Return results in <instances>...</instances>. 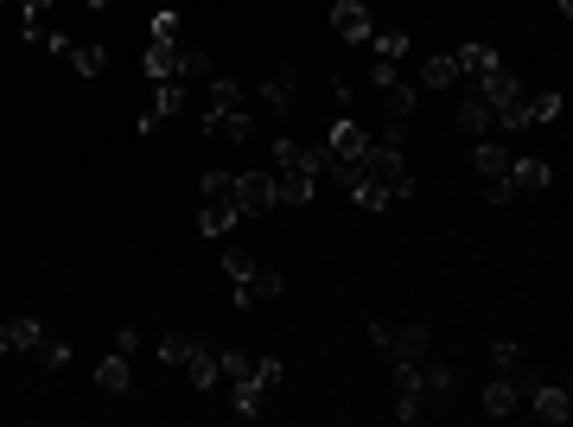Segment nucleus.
Wrapping results in <instances>:
<instances>
[{
    "mask_svg": "<svg viewBox=\"0 0 573 427\" xmlns=\"http://www.w3.org/2000/svg\"><path fill=\"white\" fill-rule=\"evenodd\" d=\"M363 179L382 185L389 204L414 198V173H408V160H402V147H395V141H370V147H363Z\"/></svg>",
    "mask_w": 573,
    "mask_h": 427,
    "instance_id": "f257e3e1",
    "label": "nucleus"
},
{
    "mask_svg": "<svg viewBox=\"0 0 573 427\" xmlns=\"http://www.w3.org/2000/svg\"><path fill=\"white\" fill-rule=\"evenodd\" d=\"M255 102H262L274 122H287V115L300 109V71H293V64H287V71H274V77L262 83V96H255Z\"/></svg>",
    "mask_w": 573,
    "mask_h": 427,
    "instance_id": "f03ea898",
    "label": "nucleus"
},
{
    "mask_svg": "<svg viewBox=\"0 0 573 427\" xmlns=\"http://www.w3.org/2000/svg\"><path fill=\"white\" fill-rule=\"evenodd\" d=\"M236 211L242 217H268L274 211V173H236Z\"/></svg>",
    "mask_w": 573,
    "mask_h": 427,
    "instance_id": "7ed1b4c3",
    "label": "nucleus"
},
{
    "mask_svg": "<svg viewBox=\"0 0 573 427\" xmlns=\"http://www.w3.org/2000/svg\"><path fill=\"white\" fill-rule=\"evenodd\" d=\"M472 83L484 90V102H491L497 115L510 109V102H523V96H529V90H523V77H516L510 64H491V71H484V77H472Z\"/></svg>",
    "mask_w": 573,
    "mask_h": 427,
    "instance_id": "20e7f679",
    "label": "nucleus"
},
{
    "mask_svg": "<svg viewBox=\"0 0 573 427\" xmlns=\"http://www.w3.org/2000/svg\"><path fill=\"white\" fill-rule=\"evenodd\" d=\"M274 173V204H312L319 198V173H306V166H268Z\"/></svg>",
    "mask_w": 573,
    "mask_h": 427,
    "instance_id": "39448f33",
    "label": "nucleus"
},
{
    "mask_svg": "<svg viewBox=\"0 0 573 427\" xmlns=\"http://www.w3.org/2000/svg\"><path fill=\"white\" fill-rule=\"evenodd\" d=\"M453 122H459L465 134H491V128H497V109L484 102V90H478L472 77H465V90H459V109H453Z\"/></svg>",
    "mask_w": 573,
    "mask_h": 427,
    "instance_id": "423d86ee",
    "label": "nucleus"
},
{
    "mask_svg": "<svg viewBox=\"0 0 573 427\" xmlns=\"http://www.w3.org/2000/svg\"><path fill=\"white\" fill-rule=\"evenodd\" d=\"M529 415H535V421H554V427H567V421H573V389H567V377H561V383H542V389H535V396H529Z\"/></svg>",
    "mask_w": 573,
    "mask_h": 427,
    "instance_id": "0eeeda50",
    "label": "nucleus"
},
{
    "mask_svg": "<svg viewBox=\"0 0 573 427\" xmlns=\"http://www.w3.org/2000/svg\"><path fill=\"white\" fill-rule=\"evenodd\" d=\"M421 389H427V408L433 415H440L446 402H453V389H459V377H453V364H446V357H421Z\"/></svg>",
    "mask_w": 573,
    "mask_h": 427,
    "instance_id": "6e6552de",
    "label": "nucleus"
},
{
    "mask_svg": "<svg viewBox=\"0 0 573 427\" xmlns=\"http://www.w3.org/2000/svg\"><path fill=\"white\" fill-rule=\"evenodd\" d=\"M332 32L338 39H351V45H370V7L363 0H332Z\"/></svg>",
    "mask_w": 573,
    "mask_h": 427,
    "instance_id": "1a4fd4ad",
    "label": "nucleus"
},
{
    "mask_svg": "<svg viewBox=\"0 0 573 427\" xmlns=\"http://www.w3.org/2000/svg\"><path fill=\"white\" fill-rule=\"evenodd\" d=\"M325 147H332L338 160H363V147H370V128H363L357 115H338L332 134H325Z\"/></svg>",
    "mask_w": 573,
    "mask_h": 427,
    "instance_id": "9d476101",
    "label": "nucleus"
},
{
    "mask_svg": "<svg viewBox=\"0 0 573 427\" xmlns=\"http://www.w3.org/2000/svg\"><path fill=\"white\" fill-rule=\"evenodd\" d=\"M179 109H185V83H179V77H166L160 90H153V109L141 115V134H153L160 122H172V115H179Z\"/></svg>",
    "mask_w": 573,
    "mask_h": 427,
    "instance_id": "9b49d317",
    "label": "nucleus"
},
{
    "mask_svg": "<svg viewBox=\"0 0 573 427\" xmlns=\"http://www.w3.org/2000/svg\"><path fill=\"white\" fill-rule=\"evenodd\" d=\"M287 287V275L281 268H255V275H242L236 281V306H255V300H274Z\"/></svg>",
    "mask_w": 573,
    "mask_h": 427,
    "instance_id": "f8f14e48",
    "label": "nucleus"
},
{
    "mask_svg": "<svg viewBox=\"0 0 573 427\" xmlns=\"http://www.w3.org/2000/svg\"><path fill=\"white\" fill-rule=\"evenodd\" d=\"M185 377H191V389H204V396H211V389L223 383V370H217V351L204 345V338H198V345H191V357H185Z\"/></svg>",
    "mask_w": 573,
    "mask_h": 427,
    "instance_id": "ddd939ff",
    "label": "nucleus"
},
{
    "mask_svg": "<svg viewBox=\"0 0 573 427\" xmlns=\"http://www.w3.org/2000/svg\"><path fill=\"white\" fill-rule=\"evenodd\" d=\"M389 351L402 357V364H421V357L433 351V332L427 326H389Z\"/></svg>",
    "mask_w": 573,
    "mask_h": 427,
    "instance_id": "4468645a",
    "label": "nucleus"
},
{
    "mask_svg": "<svg viewBox=\"0 0 573 427\" xmlns=\"http://www.w3.org/2000/svg\"><path fill=\"white\" fill-rule=\"evenodd\" d=\"M141 71H147L153 83L179 77V45H172V39H147V51H141Z\"/></svg>",
    "mask_w": 573,
    "mask_h": 427,
    "instance_id": "2eb2a0df",
    "label": "nucleus"
},
{
    "mask_svg": "<svg viewBox=\"0 0 573 427\" xmlns=\"http://www.w3.org/2000/svg\"><path fill=\"white\" fill-rule=\"evenodd\" d=\"M484 415H491V421H510V415H529V408H523V396H516L503 377H491V383H484Z\"/></svg>",
    "mask_w": 573,
    "mask_h": 427,
    "instance_id": "dca6fc26",
    "label": "nucleus"
},
{
    "mask_svg": "<svg viewBox=\"0 0 573 427\" xmlns=\"http://www.w3.org/2000/svg\"><path fill=\"white\" fill-rule=\"evenodd\" d=\"M217 71H211V51H204L198 39H185L179 45V83H185V90H191V83H211Z\"/></svg>",
    "mask_w": 573,
    "mask_h": 427,
    "instance_id": "f3484780",
    "label": "nucleus"
},
{
    "mask_svg": "<svg viewBox=\"0 0 573 427\" xmlns=\"http://www.w3.org/2000/svg\"><path fill=\"white\" fill-rule=\"evenodd\" d=\"M204 134H223V141L249 147V141H255V122H249L242 109H230V115H204Z\"/></svg>",
    "mask_w": 573,
    "mask_h": 427,
    "instance_id": "a211bd4d",
    "label": "nucleus"
},
{
    "mask_svg": "<svg viewBox=\"0 0 573 427\" xmlns=\"http://www.w3.org/2000/svg\"><path fill=\"white\" fill-rule=\"evenodd\" d=\"M128 383H134V370H128V357H102V364H96V389H102V396H128Z\"/></svg>",
    "mask_w": 573,
    "mask_h": 427,
    "instance_id": "6ab92c4d",
    "label": "nucleus"
},
{
    "mask_svg": "<svg viewBox=\"0 0 573 427\" xmlns=\"http://www.w3.org/2000/svg\"><path fill=\"white\" fill-rule=\"evenodd\" d=\"M497 377L510 383L516 396H523V408H529V396H535V389L548 383V377H542V364H529V357H516V364H510V370H497Z\"/></svg>",
    "mask_w": 573,
    "mask_h": 427,
    "instance_id": "aec40b11",
    "label": "nucleus"
},
{
    "mask_svg": "<svg viewBox=\"0 0 573 427\" xmlns=\"http://www.w3.org/2000/svg\"><path fill=\"white\" fill-rule=\"evenodd\" d=\"M548 160H510V192H548Z\"/></svg>",
    "mask_w": 573,
    "mask_h": 427,
    "instance_id": "412c9836",
    "label": "nucleus"
},
{
    "mask_svg": "<svg viewBox=\"0 0 573 427\" xmlns=\"http://www.w3.org/2000/svg\"><path fill=\"white\" fill-rule=\"evenodd\" d=\"M453 83H459V58H453V51H440V58L421 64V90H453Z\"/></svg>",
    "mask_w": 573,
    "mask_h": 427,
    "instance_id": "4be33fe9",
    "label": "nucleus"
},
{
    "mask_svg": "<svg viewBox=\"0 0 573 427\" xmlns=\"http://www.w3.org/2000/svg\"><path fill=\"white\" fill-rule=\"evenodd\" d=\"M236 415H242V421H262V415H268V389L255 383V377L236 383Z\"/></svg>",
    "mask_w": 573,
    "mask_h": 427,
    "instance_id": "5701e85b",
    "label": "nucleus"
},
{
    "mask_svg": "<svg viewBox=\"0 0 573 427\" xmlns=\"http://www.w3.org/2000/svg\"><path fill=\"white\" fill-rule=\"evenodd\" d=\"M472 160H478V173H484V179H503V173H510V160H516V153L503 147V141H478V153H472Z\"/></svg>",
    "mask_w": 573,
    "mask_h": 427,
    "instance_id": "b1692460",
    "label": "nucleus"
},
{
    "mask_svg": "<svg viewBox=\"0 0 573 427\" xmlns=\"http://www.w3.org/2000/svg\"><path fill=\"white\" fill-rule=\"evenodd\" d=\"M198 192H204V204H236V198H230V192H236V173H223V166H204Z\"/></svg>",
    "mask_w": 573,
    "mask_h": 427,
    "instance_id": "393cba45",
    "label": "nucleus"
},
{
    "mask_svg": "<svg viewBox=\"0 0 573 427\" xmlns=\"http://www.w3.org/2000/svg\"><path fill=\"white\" fill-rule=\"evenodd\" d=\"M242 109V83L236 77H211V102H204V115H230Z\"/></svg>",
    "mask_w": 573,
    "mask_h": 427,
    "instance_id": "a878e982",
    "label": "nucleus"
},
{
    "mask_svg": "<svg viewBox=\"0 0 573 427\" xmlns=\"http://www.w3.org/2000/svg\"><path fill=\"white\" fill-rule=\"evenodd\" d=\"M236 217H242L236 204H204V211H198V230H204V236H230Z\"/></svg>",
    "mask_w": 573,
    "mask_h": 427,
    "instance_id": "bb28decb",
    "label": "nucleus"
},
{
    "mask_svg": "<svg viewBox=\"0 0 573 427\" xmlns=\"http://www.w3.org/2000/svg\"><path fill=\"white\" fill-rule=\"evenodd\" d=\"M453 58H459V77H484V71L497 64V51H491V45H459Z\"/></svg>",
    "mask_w": 573,
    "mask_h": 427,
    "instance_id": "cd10ccee",
    "label": "nucleus"
},
{
    "mask_svg": "<svg viewBox=\"0 0 573 427\" xmlns=\"http://www.w3.org/2000/svg\"><path fill=\"white\" fill-rule=\"evenodd\" d=\"M153 39L185 45V39H191V32H185V13H179V7H160V13H153Z\"/></svg>",
    "mask_w": 573,
    "mask_h": 427,
    "instance_id": "c85d7f7f",
    "label": "nucleus"
},
{
    "mask_svg": "<svg viewBox=\"0 0 573 427\" xmlns=\"http://www.w3.org/2000/svg\"><path fill=\"white\" fill-rule=\"evenodd\" d=\"M7 345H13V351H39V345H45V326H39V319H13V326H7Z\"/></svg>",
    "mask_w": 573,
    "mask_h": 427,
    "instance_id": "c756f323",
    "label": "nucleus"
},
{
    "mask_svg": "<svg viewBox=\"0 0 573 427\" xmlns=\"http://www.w3.org/2000/svg\"><path fill=\"white\" fill-rule=\"evenodd\" d=\"M191 345H198L191 332H166L160 345H153V357H160V364H185V357H191Z\"/></svg>",
    "mask_w": 573,
    "mask_h": 427,
    "instance_id": "7c9ffc66",
    "label": "nucleus"
},
{
    "mask_svg": "<svg viewBox=\"0 0 573 427\" xmlns=\"http://www.w3.org/2000/svg\"><path fill=\"white\" fill-rule=\"evenodd\" d=\"M363 51H376V58L402 64V58H408V39H402V32H370V45H363Z\"/></svg>",
    "mask_w": 573,
    "mask_h": 427,
    "instance_id": "2f4dec72",
    "label": "nucleus"
},
{
    "mask_svg": "<svg viewBox=\"0 0 573 427\" xmlns=\"http://www.w3.org/2000/svg\"><path fill=\"white\" fill-rule=\"evenodd\" d=\"M71 64L83 77H102V71H109V51H102V45H71Z\"/></svg>",
    "mask_w": 573,
    "mask_h": 427,
    "instance_id": "473e14b6",
    "label": "nucleus"
},
{
    "mask_svg": "<svg viewBox=\"0 0 573 427\" xmlns=\"http://www.w3.org/2000/svg\"><path fill=\"white\" fill-rule=\"evenodd\" d=\"M217 370H223L230 383H242V377H255V357H249V351H217Z\"/></svg>",
    "mask_w": 573,
    "mask_h": 427,
    "instance_id": "72a5a7b5",
    "label": "nucleus"
},
{
    "mask_svg": "<svg viewBox=\"0 0 573 427\" xmlns=\"http://www.w3.org/2000/svg\"><path fill=\"white\" fill-rule=\"evenodd\" d=\"M351 204H363V211H395L389 192H382V185H370V179H357V185H351Z\"/></svg>",
    "mask_w": 573,
    "mask_h": 427,
    "instance_id": "f704fd0d",
    "label": "nucleus"
},
{
    "mask_svg": "<svg viewBox=\"0 0 573 427\" xmlns=\"http://www.w3.org/2000/svg\"><path fill=\"white\" fill-rule=\"evenodd\" d=\"M281 377H287L281 357H255V383H262V389H281Z\"/></svg>",
    "mask_w": 573,
    "mask_h": 427,
    "instance_id": "c9c22d12",
    "label": "nucleus"
},
{
    "mask_svg": "<svg viewBox=\"0 0 573 427\" xmlns=\"http://www.w3.org/2000/svg\"><path fill=\"white\" fill-rule=\"evenodd\" d=\"M39 357H45L51 370H64V364H71V345H64V338H45V345H39Z\"/></svg>",
    "mask_w": 573,
    "mask_h": 427,
    "instance_id": "e433bc0d",
    "label": "nucleus"
},
{
    "mask_svg": "<svg viewBox=\"0 0 573 427\" xmlns=\"http://www.w3.org/2000/svg\"><path fill=\"white\" fill-rule=\"evenodd\" d=\"M223 268H230V281H242V275H255V255H242V249H230V255H223Z\"/></svg>",
    "mask_w": 573,
    "mask_h": 427,
    "instance_id": "4c0bfd02",
    "label": "nucleus"
},
{
    "mask_svg": "<svg viewBox=\"0 0 573 427\" xmlns=\"http://www.w3.org/2000/svg\"><path fill=\"white\" fill-rule=\"evenodd\" d=\"M484 198H491V204H510L516 192H510V173H503V179H484Z\"/></svg>",
    "mask_w": 573,
    "mask_h": 427,
    "instance_id": "58836bf2",
    "label": "nucleus"
},
{
    "mask_svg": "<svg viewBox=\"0 0 573 427\" xmlns=\"http://www.w3.org/2000/svg\"><path fill=\"white\" fill-rule=\"evenodd\" d=\"M516 357H523V351H516V345H510V338H497V345H491V364H497V370H510V364H516Z\"/></svg>",
    "mask_w": 573,
    "mask_h": 427,
    "instance_id": "ea45409f",
    "label": "nucleus"
},
{
    "mask_svg": "<svg viewBox=\"0 0 573 427\" xmlns=\"http://www.w3.org/2000/svg\"><path fill=\"white\" fill-rule=\"evenodd\" d=\"M115 351H121V357H134V351H141V332L121 326V332H115Z\"/></svg>",
    "mask_w": 573,
    "mask_h": 427,
    "instance_id": "a19ab883",
    "label": "nucleus"
},
{
    "mask_svg": "<svg viewBox=\"0 0 573 427\" xmlns=\"http://www.w3.org/2000/svg\"><path fill=\"white\" fill-rule=\"evenodd\" d=\"M20 7V20H32V13H51V0H13Z\"/></svg>",
    "mask_w": 573,
    "mask_h": 427,
    "instance_id": "79ce46f5",
    "label": "nucleus"
},
{
    "mask_svg": "<svg viewBox=\"0 0 573 427\" xmlns=\"http://www.w3.org/2000/svg\"><path fill=\"white\" fill-rule=\"evenodd\" d=\"M7 351H13V345H7V326H0V357H7Z\"/></svg>",
    "mask_w": 573,
    "mask_h": 427,
    "instance_id": "37998d69",
    "label": "nucleus"
},
{
    "mask_svg": "<svg viewBox=\"0 0 573 427\" xmlns=\"http://www.w3.org/2000/svg\"><path fill=\"white\" fill-rule=\"evenodd\" d=\"M90 7H96V13H102V7H115V0H90Z\"/></svg>",
    "mask_w": 573,
    "mask_h": 427,
    "instance_id": "c03bdc74",
    "label": "nucleus"
},
{
    "mask_svg": "<svg viewBox=\"0 0 573 427\" xmlns=\"http://www.w3.org/2000/svg\"><path fill=\"white\" fill-rule=\"evenodd\" d=\"M0 7H13V0H0Z\"/></svg>",
    "mask_w": 573,
    "mask_h": 427,
    "instance_id": "a18cd8bd",
    "label": "nucleus"
}]
</instances>
